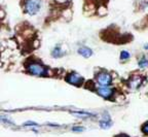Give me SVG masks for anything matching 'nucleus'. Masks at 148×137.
<instances>
[{
  "label": "nucleus",
  "instance_id": "2",
  "mask_svg": "<svg viewBox=\"0 0 148 137\" xmlns=\"http://www.w3.org/2000/svg\"><path fill=\"white\" fill-rule=\"evenodd\" d=\"M27 70L30 74L36 75V76H46L49 74V70L39 63H29L27 65Z\"/></svg>",
  "mask_w": 148,
  "mask_h": 137
},
{
  "label": "nucleus",
  "instance_id": "13",
  "mask_svg": "<svg viewBox=\"0 0 148 137\" xmlns=\"http://www.w3.org/2000/svg\"><path fill=\"white\" fill-rule=\"evenodd\" d=\"M142 131H143L144 134L148 136V123H146L145 125H143V127H142Z\"/></svg>",
  "mask_w": 148,
  "mask_h": 137
},
{
  "label": "nucleus",
  "instance_id": "1",
  "mask_svg": "<svg viewBox=\"0 0 148 137\" xmlns=\"http://www.w3.org/2000/svg\"><path fill=\"white\" fill-rule=\"evenodd\" d=\"M42 7V0H26L24 3L25 12L30 16H35Z\"/></svg>",
  "mask_w": 148,
  "mask_h": 137
},
{
  "label": "nucleus",
  "instance_id": "6",
  "mask_svg": "<svg viewBox=\"0 0 148 137\" xmlns=\"http://www.w3.org/2000/svg\"><path fill=\"white\" fill-rule=\"evenodd\" d=\"M111 126H112V122H111L110 116H109V114L107 112H104L103 116H102L101 121H100V127L102 129H109Z\"/></svg>",
  "mask_w": 148,
  "mask_h": 137
},
{
  "label": "nucleus",
  "instance_id": "7",
  "mask_svg": "<svg viewBox=\"0 0 148 137\" xmlns=\"http://www.w3.org/2000/svg\"><path fill=\"white\" fill-rule=\"evenodd\" d=\"M77 53H78L80 56H82L83 58H90L92 55V51L90 48H86V47H80L77 50Z\"/></svg>",
  "mask_w": 148,
  "mask_h": 137
},
{
  "label": "nucleus",
  "instance_id": "9",
  "mask_svg": "<svg viewBox=\"0 0 148 137\" xmlns=\"http://www.w3.org/2000/svg\"><path fill=\"white\" fill-rule=\"evenodd\" d=\"M72 114L74 116H78V118H90V116H94V114H90V112H73Z\"/></svg>",
  "mask_w": 148,
  "mask_h": 137
},
{
  "label": "nucleus",
  "instance_id": "10",
  "mask_svg": "<svg viewBox=\"0 0 148 137\" xmlns=\"http://www.w3.org/2000/svg\"><path fill=\"white\" fill-rule=\"evenodd\" d=\"M138 65H139V67H140V68H147L148 67V59L145 58V57L141 58L140 60H139Z\"/></svg>",
  "mask_w": 148,
  "mask_h": 137
},
{
  "label": "nucleus",
  "instance_id": "15",
  "mask_svg": "<svg viewBox=\"0 0 148 137\" xmlns=\"http://www.w3.org/2000/svg\"><path fill=\"white\" fill-rule=\"evenodd\" d=\"M144 49H145V50H148V43H147V44H145V45H144Z\"/></svg>",
  "mask_w": 148,
  "mask_h": 137
},
{
  "label": "nucleus",
  "instance_id": "8",
  "mask_svg": "<svg viewBox=\"0 0 148 137\" xmlns=\"http://www.w3.org/2000/svg\"><path fill=\"white\" fill-rule=\"evenodd\" d=\"M63 56H64V52L62 51L60 47H56L51 51V57H53V58H61Z\"/></svg>",
  "mask_w": 148,
  "mask_h": 137
},
{
  "label": "nucleus",
  "instance_id": "3",
  "mask_svg": "<svg viewBox=\"0 0 148 137\" xmlns=\"http://www.w3.org/2000/svg\"><path fill=\"white\" fill-rule=\"evenodd\" d=\"M96 81L100 85L101 87H109L112 84V76L110 73L106 71L99 72L96 76Z\"/></svg>",
  "mask_w": 148,
  "mask_h": 137
},
{
  "label": "nucleus",
  "instance_id": "11",
  "mask_svg": "<svg viewBox=\"0 0 148 137\" xmlns=\"http://www.w3.org/2000/svg\"><path fill=\"white\" fill-rule=\"evenodd\" d=\"M130 57H131V55H130L129 52L123 51L120 53V59H121V60H127V59H130Z\"/></svg>",
  "mask_w": 148,
  "mask_h": 137
},
{
  "label": "nucleus",
  "instance_id": "4",
  "mask_svg": "<svg viewBox=\"0 0 148 137\" xmlns=\"http://www.w3.org/2000/svg\"><path fill=\"white\" fill-rule=\"evenodd\" d=\"M66 81L69 83L70 85H73V86L80 87L83 83V77L76 72H71L66 76Z\"/></svg>",
  "mask_w": 148,
  "mask_h": 137
},
{
  "label": "nucleus",
  "instance_id": "5",
  "mask_svg": "<svg viewBox=\"0 0 148 137\" xmlns=\"http://www.w3.org/2000/svg\"><path fill=\"white\" fill-rule=\"evenodd\" d=\"M97 93L101 96L102 98H105V99H110L114 94L113 89L109 88V87H99L97 89Z\"/></svg>",
  "mask_w": 148,
  "mask_h": 137
},
{
  "label": "nucleus",
  "instance_id": "12",
  "mask_svg": "<svg viewBox=\"0 0 148 137\" xmlns=\"http://www.w3.org/2000/svg\"><path fill=\"white\" fill-rule=\"evenodd\" d=\"M83 130H84V128L79 127V126H76V127L72 128V131H73V132H82Z\"/></svg>",
  "mask_w": 148,
  "mask_h": 137
},
{
  "label": "nucleus",
  "instance_id": "14",
  "mask_svg": "<svg viewBox=\"0 0 148 137\" xmlns=\"http://www.w3.org/2000/svg\"><path fill=\"white\" fill-rule=\"evenodd\" d=\"M24 126H38V124L35 123V122H27V123L24 124Z\"/></svg>",
  "mask_w": 148,
  "mask_h": 137
}]
</instances>
